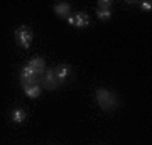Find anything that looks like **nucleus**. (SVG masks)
I'll use <instances>...</instances> for the list:
<instances>
[{
    "mask_svg": "<svg viewBox=\"0 0 152 145\" xmlns=\"http://www.w3.org/2000/svg\"><path fill=\"white\" fill-rule=\"evenodd\" d=\"M73 20H75L73 27H78V29H86V27L90 26V17H88V14H85V12L75 14V15H73Z\"/></svg>",
    "mask_w": 152,
    "mask_h": 145,
    "instance_id": "6",
    "label": "nucleus"
},
{
    "mask_svg": "<svg viewBox=\"0 0 152 145\" xmlns=\"http://www.w3.org/2000/svg\"><path fill=\"white\" fill-rule=\"evenodd\" d=\"M10 118H12L14 123L20 125V123H24V122L27 120V111H26V110H22V108H15V110H12Z\"/></svg>",
    "mask_w": 152,
    "mask_h": 145,
    "instance_id": "8",
    "label": "nucleus"
},
{
    "mask_svg": "<svg viewBox=\"0 0 152 145\" xmlns=\"http://www.w3.org/2000/svg\"><path fill=\"white\" fill-rule=\"evenodd\" d=\"M24 88V95L27 98H37L41 96V93H42V88H41V85H29V86H22Z\"/></svg>",
    "mask_w": 152,
    "mask_h": 145,
    "instance_id": "7",
    "label": "nucleus"
},
{
    "mask_svg": "<svg viewBox=\"0 0 152 145\" xmlns=\"http://www.w3.org/2000/svg\"><path fill=\"white\" fill-rule=\"evenodd\" d=\"M95 98H96V103L98 106L102 108V110H115V108L118 106V100L115 96L113 91H110L107 88H96L95 90Z\"/></svg>",
    "mask_w": 152,
    "mask_h": 145,
    "instance_id": "1",
    "label": "nucleus"
},
{
    "mask_svg": "<svg viewBox=\"0 0 152 145\" xmlns=\"http://www.w3.org/2000/svg\"><path fill=\"white\" fill-rule=\"evenodd\" d=\"M32 39H34V34H32V29H31V27L20 26L15 31V42H17L19 47L29 49L31 47V44H32Z\"/></svg>",
    "mask_w": 152,
    "mask_h": 145,
    "instance_id": "2",
    "label": "nucleus"
},
{
    "mask_svg": "<svg viewBox=\"0 0 152 145\" xmlns=\"http://www.w3.org/2000/svg\"><path fill=\"white\" fill-rule=\"evenodd\" d=\"M58 86H59V81H58V78L54 74V69L46 68V71L41 76V88L42 90H56Z\"/></svg>",
    "mask_w": 152,
    "mask_h": 145,
    "instance_id": "3",
    "label": "nucleus"
},
{
    "mask_svg": "<svg viewBox=\"0 0 152 145\" xmlns=\"http://www.w3.org/2000/svg\"><path fill=\"white\" fill-rule=\"evenodd\" d=\"M54 74H56V78H58V81H59V85H63V83L71 76V66L69 64H59L54 69Z\"/></svg>",
    "mask_w": 152,
    "mask_h": 145,
    "instance_id": "4",
    "label": "nucleus"
},
{
    "mask_svg": "<svg viewBox=\"0 0 152 145\" xmlns=\"http://www.w3.org/2000/svg\"><path fill=\"white\" fill-rule=\"evenodd\" d=\"M53 10H54V14L58 17H61V19H68V17H69L71 5L68 4V2H58V4H54Z\"/></svg>",
    "mask_w": 152,
    "mask_h": 145,
    "instance_id": "5",
    "label": "nucleus"
},
{
    "mask_svg": "<svg viewBox=\"0 0 152 145\" xmlns=\"http://www.w3.org/2000/svg\"><path fill=\"white\" fill-rule=\"evenodd\" d=\"M96 17L100 20H110L112 19V10H100V9H96Z\"/></svg>",
    "mask_w": 152,
    "mask_h": 145,
    "instance_id": "10",
    "label": "nucleus"
},
{
    "mask_svg": "<svg viewBox=\"0 0 152 145\" xmlns=\"http://www.w3.org/2000/svg\"><path fill=\"white\" fill-rule=\"evenodd\" d=\"M98 9L100 10H110L112 9V0H100L98 2Z\"/></svg>",
    "mask_w": 152,
    "mask_h": 145,
    "instance_id": "11",
    "label": "nucleus"
},
{
    "mask_svg": "<svg viewBox=\"0 0 152 145\" xmlns=\"http://www.w3.org/2000/svg\"><path fill=\"white\" fill-rule=\"evenodd\" d=\"M140 7L144 12H151L152 10V4L151 2H147V0H144V2H140Z\"/></svg>",
    "mask_w": 152,
    "mask_h": 145,
    "instance_id": "12",
    "label": "nucleus"
},
{
    "mask_svg": "<svg viewBox=\"0 0 152 145\" xmlns=\"http://www.w3.org/2000/svg\"><path fill=\"white\" fill-rule=\"evenodd\" d=\"M27 64L31 66L32 69L37 71L41 76H42V73L46 71V63H44V59H42V58H39V56H37V58H32V59L27 63Z\"/></svg>",
    "mask_w": 152,
    "mask_h": 145,
    "instance_id": "9",
    "label": "nucleus"
}]
</instances>
